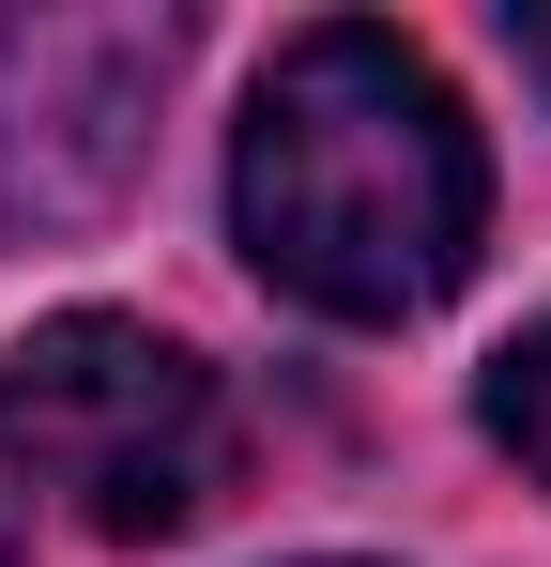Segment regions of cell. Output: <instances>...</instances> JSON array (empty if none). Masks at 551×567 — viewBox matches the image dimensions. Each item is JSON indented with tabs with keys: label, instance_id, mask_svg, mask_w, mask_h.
I'll return each instance as SVG.
<instances>
[{
	"label": "cell",
	"instance_id": "cell-1",
	"mask_svg": "<svg viewBox=\"0 0 551 567\" xmlns=\"http://www.w3.org/2000/svg\"><path fill=\"white\" fill-rule=\"evenodd\" d=\"M490 154L445 62L383 16H306L230 138V246L322 322H429L475 277Z\"/></svg>",
	"mask_w": 551,
	"mask_h": 567
},
{
	"label": "cell",
	"instance_id": "cell-2",
	"mask_svg": "<svg viewBox=\"0 0 551 567\" xmlns=\"http://www.w3.org/2000/svg\"><path fill=\"white\" fill-rule=\"evenodd\" d=\"M0 445H15L31 491H62L92 537H123V553L215 522L230 461H246L230 383L199 369L184 338L123 322V307H62V322H31L0 353Z\"/></svg>",
	"mask_w": 551,
	"mask_h": 567
},
{
	"label": "cell",
	"instance_id": "cell-3",
	"mask_svg": "<svg viewBox=\"0 0 551 567\" xmlns=\"http://www.w3.org/2000/svg\"><path fill=\"white\" fill-rule=\"evenodd\" d=\"M184 78V16L138 0H31L0 16V230L62 246L107 230L154 169V107Z\"/></svg>",
	"mask_w": 551,
	"mask_h": 567
},
{
	"label": "cell",
	"instance_id": "cell-4",
	"mask_svg": "<svg viewBox=\"0 0 551 567\" xmlns=\"http://www.w3.org/2000/svg\"><path fill=\"white\" fill-rule=\"evenodd\" d=\"M475 414H490V445L551 491V322H521L506 353H490V383H475Z\"/></svg>",
	"mask_w": 551,
	"mask_h": 567
},
{
	"label": "cell",
	"instance_id": "cell-5",
	"mask_svg": "<svg viewBox=\"0 0 551 567\" xmlns=\"http://www.w3.org/2000/svg\"><path fill=\"white\" fill-rule=\"evenodd\" d=\"M0 567H31V475H15V445H0Z\"/></svg>",
	"mask_w": 551,
	"mask_h": 567
},
{
	"label": "cell",
	"instance_id": "cell-6",
	"mask_svg": "<svg viewBox=\"0 0 551 567\" xmlns=\"http://www.w3.org/2000/svg\"><path fill=\"white\" fill-rule=\"evenodd\" d=\"M506 47H521V78L551 93V0H521V16H506Z\"/></svg>",
	"mask_w": 551,
	"mask_h": 567
},
{
	"label": "cell",
	"instance_id": "cell-7",
	"mask_svg": "<svg viewBox=\"0 0 551 567\" xmlns=\"http://www.w3.org/2000/svg\"><path fill=\"white\" fill-rule=\"evenodd\" d=\"M322 567H353V553H322Z\"/></svg>",
	"mask_w": 551,
	"mask_h": 567
}]
</instances>
